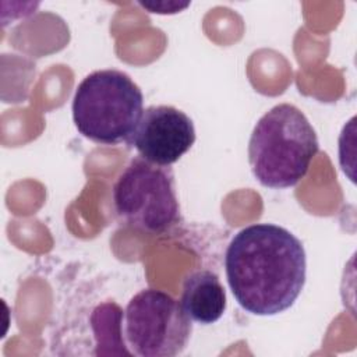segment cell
Listing matches in <instances>:
<instances>
[{
    "mask_svg": "<svg viewBox=\"0 0 357 357\" xmlns=\"http://www.w3.org/2000/svg\"><path fill=\"white\" fill-rule=\"evenodd\" d=\"M139 4L149 10V13L158 14H176L190 6V1H139Z\"/></svg>",
    "mask_w": 357,
    "mask_h": 357,
    "instance_id": "cell-8",
    "label": "cell"
},
{
    "mask_svg": "<svg viewBox=\"0 0 357 357\" xmlns=\"http://www.w3.org/2000/svg\"><path fill=\"white\" fill-rule=\"evenodd\" d=\"M142 113V91L128 74L114 68L86 75L73 99V121L77 130L102 145L130 144Z\"/></svg>",
    "mask_w": 357,
    "mask_h": 357,
    "instance_id": "cell-3",
    "label": "cell"
},
{
    "mask_svg": "<svg viewBox=\"0 0 357 357\" xmlns=\"http://www.w3.org/2000/svg\"><path fill=\"white\" fill-rule=\"evenodd\" d=\"M318 148L317 132L307 116L294 105L280 103L254 126L248 162L261 185L284 190L304 178Z\"/></svg>",
    "mask_w": 357,
    "mask_h": 357,
    "instance_id": "cell-2",
    "label": "cell"
},
{
    "mask_svg": "<svg viewBox=\"0 0 357 357\" xmlns=\"http://www.w3.org/2000/svg\"><path fill=\"white\" fill-rule=\"evenodd\" d=\"M194 142V123L183 110L153 105L144 110L130 145H134L145 160L170 166L187 153Z\"/></svg>",
    "mask_w": 357,
    "mask_h": 357,
    "instance_id": "cell-6",
    "label": "cell"
},
{
    "mask_svg": "<svg viewBox=\"0 0 357 357\" xmlns=\"http://www.w3.org/2000/svg\"><path fill=\"white\" fill-rule=\"evenodd\" d=\"M117 216L130 227L145 234H163L180 219V206L173 172L134 158L113 185Z\"/></svg>",
    "mask_w": 357,
    "mask_h": 357,
    "instance_id": "cell-4",
    "label": "cell"
},
{
    "mask_svg": "<svg viewBox=\"0 0 357 357\" xmlns=\"http://www.w3.org/2000/svg\"><path fill=\"white\" fill-rule=\"evenodd\" d=\"M121 332L128 353L138 357H174L184 351L192 332L191 318L172 294L145 289L128 301Z\"/></svg>",
    "mask_w": 357,
    "mask_h": 357,
    "instance_id": "cell-5",
    "label": "cell"
},
{
    "mask_svg": "<svg viewBox=\"0 0 357 357\" xmlns=\"http://www.w3.org/2000/svg\"><path fill=\"white\" fill-rule=\"evenodd\" d=\"M180 303L191 321L209 325L219 321L225 314L226 291L218 275L199 269L184 279Z\"/></svg>",
    "mask_w": 357,
    "mask_h": 357,
    "instance_id": "cell-7",
    "label": "cell"
},
{
    "mask_svg": "<svg viewBox=\"0 0 357 357\" xmlns=\"http://www.w3.org/2000/svg\"><path fill=\"white\" fill-rule=\"evenodd\" d=\"M225 268L238 305L261 317L289 310L307 278L303 243L273 223H255L237 231L227 245Z\"/></svg>",
    "mask_w": 357,
    "mask_h": 357,
    "instance_id": "cell-1",
    "label": "cell"
}]
</instances>
